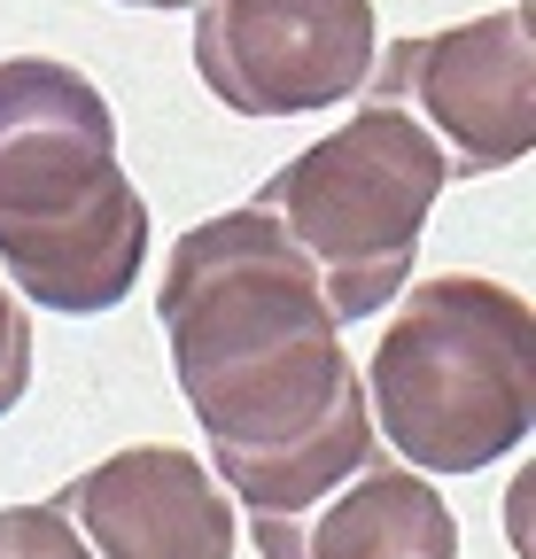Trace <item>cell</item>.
I'll list each match as a JSON object with an SVG mask.
<instances>
[{"label":"cell","instance_id":"obj_1","mask_svg":"<svg viewBox=\"0 0 536 559\" xmlns=\"http://www.w3.org/2000/svg\"><path fill=\"white\" fill-rule=\"evenodd\" d=\"M156 319L211 474L249 521L319 506L381 451L343 319L257 202L171 241Z\"/></svg>","mask_w":536,"mask_h":559},{"label":"cell","instance_id":"obj_2","mask_svg":"<svg viewBox=\"0 0 536 559\" xmlns=\"http://www.w3.org/2000/svg\"><path fill=\"white\" fill-rule=\"evenodd\" d=\"M148 264V202L117 164V117L86 70L55 55L0 62V272L62 319L132 296Z\"/></svg>","mask_w":536,"mask_h":559},{"label":"cell","instance_id":"obj_3","mask_svg":"<svg viewBox=\"0 0 536 559\" xmlns=\"http://www.w3.org/2000/svg\"><path fill=\"white\" fill-rule=\"evenodd\" d=\"M373 436L413 474H483L536 428V311L505 280H413L358 381Z\"/></svg>","mask_w":536,"mask_h":559},{"label":"cell","instance_id":"obj_4","mask_svg":"<svg viewBox=\"0 0 536 559\" xmlns=\"http://www.w3.org/2000/svg\"><path fill=\"white\" fill-rule=\"evenodd\" d=\"M443 179V148L405 109L358 102L350 124H334L257 187V210L319 272L334 319H373L413 288V257Z\"/></svg>","mask_w":536,"mask_h":559},{"label":"cell","instance_id":"obj_5","mask_svg":"<svg viewBox=\"0 0 536 559\" xmlns=\"http://www.w3.org/2000/svg\"><path fill=\"white\" fill-rule=\"evenodd\" d=\"M366 102L405 109L436 148L451 179H490L528 156L536 140V55L521 9L475 16V24H443L413 32L373 55L366 70Z\"/></svg>","mask_w":536,"mask_h":559},{"label":"cell","instance_id":"obj_6","mask_svg":"<svg viewBox=\"0 0 536 559\" xmlns=\"http://www.w3.org/2000/svg\"><path fill=\"white\" fill-rule=\"evenodd\" d=\"M194 70L234 117L334 109L373 70V0H203Z\"/></svg>","mask_w":536,"mask_h":559},{"label":"cell","instance_id":"obj_7","mask_svg":"<svg viewBox=\"0 0 536 559\" xmlns=\"http://www.w3.org/2000/svg\"><path fill=\"white\" fill-rule=\"evenodd\" d=\"M94 559H234V498L179 443H132L47 498Z\"/></svg>","mask_w":536,"mask_h":559},{"label":"cell","instance_id":"obj_8","mask_svg":"<svg viewBox=\"0 0 536 559\" xmlns=\"http://www.w3.org/2000/svg\"><path fill=\"white\" fill-rule=\"evenodd\" d=\"M249 544L264 559H458V521L436 498L428 474L373 451L319 506L281 513V521H249Z\"/></svg>","mask_w":536,"mask_h":559},{"label":"cell","instance_id":"obj_9","mask_svg":"<svg viewBox=\"0 0 536 559\" xmlns=\"http://www.w3.org/2000/svg\"><path fill=\"white\" fill-rule=\"evenodd\" d=\"M0 559H94L55 506H0Z\"/></svg>","mask_w":536,"mask_h":559},{"label":"cell","instance_id":"obj_10","mask_svg":"<svg viewBox=\"0 0 536 559\" xmlns=\"http://www.w3.org/2000/svg\"><path fill=\"white\" fill-rule=\"evenodd\" d=\"M32 389V319L16 304V288L0 280V419H9Z\"/></svg>","mask_w":536,"mask_h":559},{"label":"cell","instance_id":"obj_11","mask_svg":"<svg viewBox=\"0 0 536 559\" xmlns=\"http://www.w3.org/2000/svg\"><path fill=\"white\" fill-rule=\"evenodd\" d=\"M124 9H203V0H124Z\"/></svg>","mask_w":536,"mask_h":559}]
</instances>
